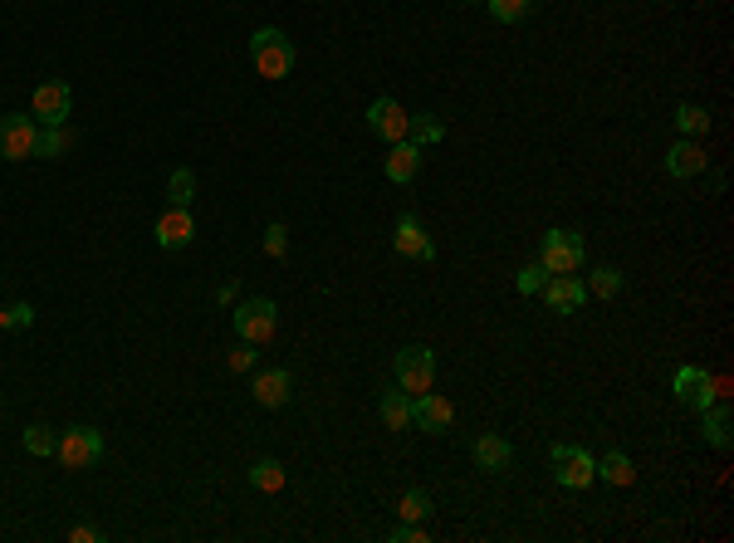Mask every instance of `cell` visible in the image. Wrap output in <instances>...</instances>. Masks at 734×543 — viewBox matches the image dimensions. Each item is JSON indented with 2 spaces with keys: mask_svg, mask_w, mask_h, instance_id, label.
<instances>
[{
  "mask_svg": "<svg viewBox=\"0 0 734 543\" xmlns=\"http://www.w3.org/2000/svg\"><path fill=\"white\" fill-rule=\"evenodd\" d=\"M250 59H255V74H260V79H284V74L294 69V45H289L284 30L265 25V30L250 35Z\"/></svg>",
  "mask_w": 734,
  "mask_h": 543,
  "instance_id": "1",
  "label": "cell"
},
{
  "mask_svg": "<svg viewBox=\"0 0 734 543\" xmlns=\"http://www.w3.org/2000/svg\"><path fill=\"white\" fill-rule=\"evenodd\" d=\"M583 260H588V245H583V235L568 226H553L544 235V250H539V265L549 274H578L583 270Z\"/></svg>",
  "mask_w": 734,
  "mask_h": 543,
  "instance_id": "2",
  "label": "cell"
},
{
  "mask_svg": "<svg viewBox=\"0 0 734 543\" xmlns=\"http://www.w3.org/2000/svg\"><path fill=\"white\" fill-rule=\"evenodd\" d=\"M275 328H279L275 299H245V304H235V333H240V343L265 348L275 338Z\"/></svg>",
  "mask_w": 734,
  "mask_h": 543,
  "instance_id": "3",
  "label": "cell"
},
{
  "mask_svg": "<svg viewBox=\"0 0 734 543\" xmlns=\"http://www.w3.org/2000/svg\"><path fill=\"white\" fill-rule=\"evenodd\" d=\"M553 480L563 485V490H588L597 480V460L583 446H573V441H558L553 446Z\"/></svg>",
  "mask_w": 734,
  "mask_h": 543,
  "instance_id": "4",
  "label": "cell"
},
{
  "mask_svg": "<svg viewBox=\"0 0 734 543\" xmlns=\"http://www.w3.org/2000/svg\"><path fill=\"white\" fill-rule=\"evenodd\" d=\"M397 387L407 392V397H421V392H431L436 387V353L431 348H421V343H412V348H402L397 353Z\"/></svg>",
  "mask_w": 734,
  "mask_h": 543,
  "instance_id": "5",
  "label": "cell"
},
{
  "mask_svg": "<svg viewBox=\"0 0 734 543\" xmlns=\"http://www.w3.org/2000/svg\"><path fill=\"white\" fill-rule=\"evenodd\" d=\"M98 455H103V431L98 426H74L54 446V460L64 470H89V465H98Z\"/></svg>",
  "mask_w": 734,
  "mask_h": 543,
  "instance_id": "6",
  "label": "cell"
},
{
  "mask_svg": "<svg viewBox=\"0 0 734 543\" xmlns=\"http://www.w3.org/2000/svg\"><path fill=\"white\" fill-rule=\"evenodd\" d=\"M35 142H40L35 113H5L0 118V157L5 162H30L35 157Z\"/></svg>",
  "mask_w": 734,
  "mask_h": 543,
  "instance_id": "7",
  "label": "cell"
},
{
  "mask_svg": "<svg viewBox=\"0 0 734 543\" xmlns=\"http://www.w3.org/2000/svg\"><path fill=\"white\" fill-rule=\"evenodd\" d=\"M35 123L40 128H64L69 123V108H74V89L64 84V79H49V84H40L35 89Z\"/></svg>",
  "mask_w": 734,
  "mask_h": 543,
  "instance_id": "8",
  "label": "cell"
},
{
  "mask_svg": "<svg viewBox=\"0 0 734 543\" xmlns=\"http://www.w3.org/2000/svg\"><path fill=\"white\" fill-rule=\"evenodd\" d=\"M715 377L705 372V367H676V377H671V392L686 402V407H695V411H705V407H715Z\"/></svg>",
  "mask_w": 734,
  "mask_h": 543,
  "instance_id": "9",
  "label": "cell"
},
{
  "mask_svg": "<svg viewBox=\"0 0 734 543\" xmlns=\"http://www.w3.org/2000/svg\"><path fill=\"white\" fill-rule=\"evenodd\" d=\"M392 250H397V255H407V260H421V265H431V260H436V240L426 235V226L416 221L412 211H407V216L397 221V230H392Z\"/></svg>",
  "mask_w": 734,
  "mask_h": 543,
  "instance_id": "10",
  "label": "cell"
},
{
  "mask_svg": "<svg viewBox=\"0 0 734 543\" xmlns=\"http://www.w3.org/2000/svg\"><path fill=\"white\" fill-rule=\"evenodd\" d=\"M451 421H456V407H451L441 392H421V397H412V426H416V431L446 436V431H451Z\"/></svg>",
  "mask_w": 734,
  "mask_h": 543,
  "instance_id": "11",
  "label": "cell"
},
{
  "mask_svg": "<svg viewBox=\"0 0 734 543\" xmlns=\"http://www.w3.org/2000/svg\"><path fill=\"white\" fill-rule=\"evenodd\" d=\"M367 128L382 137V142H402L407 128H412V113H407L397 98H377V103L367 108Z\"/></svg>",
  "mask_w": 734,
  "mask_h": 543,
  "instance_id": "12",
  "label": "cell"
},
{
  "mask_svg": "<svg viewBox=\"0 0 734 543\" xmlns=\"http://www.w3.org/2000/svg\"><path fill=\"white\" fill-rule=\"evenodd\" d=\"M539 294L549 299L553 314H578V309L588 304V284H583L578 274H549Z\"/></svg>",
  "mask_w": 734,
  "mask_h": 543,
  "instance_id": "13",
  "label": "cell"
},
{
  "mask_svg": "<svg viewBox=\"0 0 734 543\" xmlns=\"http://www.w3.org/2000/svg\"><path fill=\"white\" fill-rule=\"evenodd\" d=\"M157 245L162 250H182V245H191V235H196V221H191V211H182V206H167L162 216H157Z\"/></svg>",
  "mask_w": 734,
  "mask_h": 543,
  "instance_id": "14",
  "label": "cell"
},
{
  "mask_svg": "<svg viewBox=\"0 0 734 543\" xmlns=\"http://www.w3.org/2000/svg\"><path fill=\"white\" fill-rule=\"evenodd\" d=\"M710 167V157H705V147L695 142V137H686V142H676L671 152H666V177L686 181V177H700Z\"/></svg>",
  "mask_w": 734,
  "mask_h": 543,
  "instance_id": "15",
  "label": "cell"
},
{
  "mask_svg": "<svg viewBox=\"0 0 734 543\" xmlns=\"http://www.w3.org/2000/svg\"><path fill=\"white\" fill-rule=\"evenodd\" d=\"M255 402L260 407H270V411H279V407H289V397H294V377L284 372V367H270V372H260L255 377Z\"/></svg>",
  "mask_w": 734,
  "mask_h": 543,
  "instance_id": "16",
  "label": "cell"
},
{
  "mask_svg": "<svg viewBox=\"0 0 734 543\" xmlns=\"http://www.w3.org/2000/svg\"><path fill=\"white\" fill-rule=\"evenodd\" d=\"M382 172H387V181H397V186H407V181L421 172V147L416 142H387V162H382Z\"/></svg>",
  "mask_w": 734,
  "mask_h": 543,
  "instance_id": "17",
  "label": "cell"
},
{
  "mask_svg": "<svg viewBox=\"0 0 734 543\" xmlns=\"http://www.w3.org/2000/svg\"><path fill=\"white\" fill-rule=\"evenodd\" d=\"M509 460H514V451H509V441H505V436L485 431V436L475 441V465H480V470L500 475V470H509Z\"/></svg>",
  "mask_w": 734,
  "mask_h": 543,
  "instance_id": "18",
  "label": "cell"
},
{
  "mask_svg": "<svg viewBox=\"0 0 734 543\" xmlns=\"http://www.w3.org/2000/svg\"><path fill=\"white\" fill-rule=\"evenodd\" d=\"M377 411H382L387 431H407V426H412V397H407L402 387H397V392L387 387V392H382V402H377Z\"/></svg>",
  "mask_w": 734,
  "mask_h": 543,
  "instance_id": "19",
  "label": "cell"
},
{
  "mask_svg": "<svg viewBox=\"0 0 734 543\" xmlns=\"http://www.w3.org/2000/svg\"><path fill=\"white\" fill-rule=\"evenodd\" d=\"M730 426H734L730 407H705V411H700V436H705L715 451H725V446H730Z\"/></svg>",
  "mask_w": 734,
  "mask_h": 543,
  "instance_id": "20",
  "label": "cell"
},
{
  "mask_svg": "<svg viewBox=\"0 0 734 543\" xmlns=\"http://www.w3.org/2000/svg\"><path fill=\"white\" fill-rule=\"evenodd\" d=\"M245 475H250V485H255L260 495H279V490H284V465H279V460H270V455H260V460L245 470Z\"/></svg>",
  "mask_w": 734,
  "mask_h": 543,
  "instance_id": "21",
  "label": "cell"
},
{
  "mask_svg": "<svg viewBox=\"0 0 734 543\" xmlns=\"http://www.w3.org/2000/svg\"><path fill=\"white\" fill-rule=\"evenodd\" d=\"M597 475L607 480V485H617V490H627L632 480H637V470H632V460L622 451H607L602 460H597Z\"/></svg>",
  "mask_w": 734,
  "mask_h": 543,
  "instance_id": "22",
  "label": "cell"
},
{
  "mask_svg": "<svg viewBox=\"0 0 734 543\" xmlns=\"http://www.w3.org/2000/svg\"><path fill=\"white\" fill-rule=\"evenodd\" d=\"M441 137H446V123H441L436 113H412V128H407V142H416V147L426 152V147H436Z\"/></svg>",
  "mask_w": 734,
  "mask_h": 543,
  "instance_id": "23",
  "label": "cell"
},
{
  "mask_svg": "<svg viewBox=\"0 0 734 543\" xmlns=\"http://www.w3.org/2000/svg\"><path fill=\"white\" fill-rule=\"evenodd\" d=\"M69 147H74V133H69V128H40L35 157H45V162H59V157H64Z\"/></svg>",
  "mask_w": 734,
  "mask_h": 543,
  "instance_id": "24",
  "label": "cell"
},
{
  "mask_svg": "<svg viewBox=\"0 0 734 543\" xmlns=\"http://www.w3.org/2000/svg\"><path fill=\"white\" fill-rule=\"evenodd\" d=\"M426 514H431V495H426L421 485L402 490V499H397V519H402V524H421Z\"/></svg>",
  "mask_w": 734,
  "mask_h": 543,
  "instance_id": "25",
  "label": "cell"
},
{
  "mask_svg": "<svg viewBox=\"0 0 734 543\" xmlns=\"http://www.w3.org/2000/svg\"><path fill=\"white\" fill-rule=\"evenodd\" d=\"M167 201L182 206V211H191V201H196V172H191V167H177V172L167 177Z\"/></svg>",
  "mask_w": 734,
  "mask_h": 543,
  "instance_id": "26",
  "label": "cell"
},
{
  "mask_svg": "<svg viewBox=\"0 0 734 543\" xmlns=\"http://www.w3.org/2000/svg\"><path fill=\"white\" fill-rule=\"evenodd\" d=\"M671 123H676L686 137H705L710 133V108H700V103H681Z\"/></svg>",
  "mask_w": 734,
  "mask_h": 543,
  "instance_id": "27",
  "label": "cell"
},
{
  "mask_svg": "<svg viewBox=\"0 0 734 543\" xmlns=\"http://www.w3.org/2000/svg\"><path fill=\"white\" fill-rule=\"evenodd\" d=\"M588 289H593L597 299H617V289H622V270L617 265H597L588 274Z\"/></svg>",
  "mask_w": 734,
  "mask_h": 543,
  "instance_id": "28",
  "label": "cell"
},
{
  "mask_svg": "<svg viewBox=\"0 0 734 543\" xmlns=\"http://www.w3.org/2000/svg\"><path fill=\"white\" fill-rule=\"evenodd\" d=\"M490 5V15L500 20V25H519V20H529V10H534V0H485Z\"/></svg>",
  "mask_w": 734,
  "mask_h": 543,
  "instance_id": "29",
  "label": "cell"
},
{
  "mask_svg": "<svg viewBox=\"0 0 734 543\" xmlns=\"http://www.w3.org/2000/svg\"><path fill=\"white\" fill-rule=\"evenodd\" d=\"M54 446H59V436L49 431L45 421H40V426H25V451H30V455H40V460H45V455H54Z\"/></svg>",
  "mask_w": 734,
  "mask_h": 543,
  "instance_id": "30",
  "label": "cell"
},
{
  "mask_svg": "<svg viewBox=\"0 0 734 543\" xmlns=\"http://www.w3.org/2000/svg\"><path fill=\"white\" fill-rule=\"evenodd\" d=\"M265 255H270V260H284V255H289V226H284V221H270V226H265Z\"/></svg>",
  "mask_w": 734,
  "mask_h": 543,
  "instance_id": "31",
  "label": "cell"
},
{
  "mask_svg": "<svg viewBox=\"0 0 734 543\" xmlns=\"http://www.w3.org/2000/svg\"><path fill=\"white\" fill-rule=\"evenodd\" d=\"M544 279H549V270H544V265H524V270L514 274L519 294H539V289H544Z\"/></svg>",
  "mask_w": 734,
  "mask_h": 543,
  "instance_id": "32",
  "label": "cell"
},
{
  "mask_svg": "<svg viewBox=\"0 0 734 543\" xmlns=\"http://www.w3.org/2000/svg\"><path fill=\"white\" fill-rule=\"evenodd\" d=\"M0 318H5V328H30V323H35V309H30L25 299H15L10 309H0Z\"/></svg>",
  "mask_w": 734,
  "mask_h": 543,
  "instance_id": "33",
  "label": "cell"
},
{
  "mask_svg": "<svg viewBox=\"0 0 734 543\" xmlns=\"http://www.w3.org/2000/svg\"><path fill=\"white\" fill-rule=\"evenodd\" d=\"M226 367H230V372H250V367H255V343H240V348H230V353H226Z\"/></svg>",
  "mask_w": 734,
  "mask_h": 543,
  "instance_id": "34",
  "label": "cell"
},
{
  "mask_svg": "<svg viewBox=\"0 0 734 543\" xmlns=\"http://www.w3.org/2000/svg\"><path fill=\"white\" fill-rule=\"evenodd\" d=\"M392 543H426V529H416V524H402V529H392Z\"/></svg>",
  "mask_w": 734,
  "mask_h": 543,
  "instance_id": "35",
  "label": "cell"
},
{
  "mask_svg": "<svg viewBox=\"0 0 734 543\" xmlns=\"http://www.w3.org/2000/svg\"><path fill=\"white\" fill-rule=\"evenodd\" d=\"M69 539H74V543H103V534H98L93 524H74V529H69Z\"/></svg>",
  "mask_w": 734,
  "mask_h": 543,
  "instance_id": "36",
  "label": "cell"
},
{
  "mask_svg": "<svg viewBox=\"0 0 734 543\" xmlns=\"http://www.w3.org/2000/svg\"><path fill=\"white\" fill-rule=\"evenodd\" d=\"M465 5H485V0H465Z\"/></svg>",
  "mask_w": 734,
  "mask_h": 543,
  "instance_id": "37",
  "label": "cell"
},
{
  "mask_svg": "<svg viewBox=\"0 0 734 543\" xmlns=\"http://www.w3.org/2000/svg\"><path fill=\"white\" fill-rule=\"evenodd\" d=\"M0 328H5V318H0Z\"/></svg>",
  "mask_w": 734,
  "mask_h": 543,
  "instance_id": "38",
  "label": "cell"
}]
</instances>
